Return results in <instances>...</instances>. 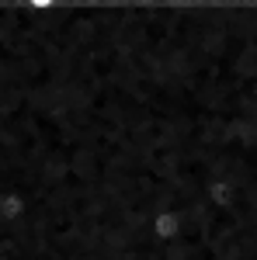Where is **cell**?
Segmentation results:
<instances>
[{"label":"cell","instance_id":"obj_1","mask_svg":"<svg viewBox=\"0 0 257 260\" xmlns=\"http://www.w3.org/2000/svg\"><path fill=\"white\" fill-rule=\"evenodd\" d=\"M181 229H184V222H181L178 208H160L157 215H153V236L160 243H174L181 236Z\"/></svg>","mask_w":257,"mask_h":260}]
</instances>
